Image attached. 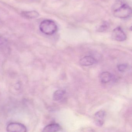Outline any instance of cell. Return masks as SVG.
I'll return each instance as SVG.
<instances>
[{"mask_svg":"<svg viewBox=\"0 0 132 132\" xmlns=\"http://www.w3.org/2000/svg\"><path fill=\"white\" fill-rule=\"evenodd\" d=\"M105 115V111L103 110H100L98 112H97L95 114V117L96 120H103V118Z\"/></svg>","mask_w":132,"mask_h":132,"instance_id":"obj_10","label":"cell"},{"mask_svg":"<svg viewBox=\"0 0 132 132\" xmlns=\"http://www.w3.org/2000/svg\"><path fill=\"white\" fill-rule=\"evenodd\" d=\"M6 41V39L2 37L1 35H0V46L3 44L5 43Z\"/></svg>","mask_w":132,"mask_h":132,"instance_id":"obj_13","label":"cell"},{"mask_svg":"<svg viewBox=\"0 0 132 132\" xmlns=\"http://www.w3.org/2000/svg\"><path fill=\"white\" fill-rule=\"evenodd\" d=\"M128 68V65L126 64H121L117 66V68L119 71L124 72L126 71Z\"/></svg>","mask_w":132,"mask_h":132,"instance_id":"obj_12","label":"cell"},{"mask_svg":"<svg viewBox=\"0 0 132 132\" xmlns=\"http://www.w3.org/2000/svg\"><path fill=\"white\" fill-rule=\"evenodd\" d=\"M65 92L64 90H57L54 93L53 95V99L55 101H58L61 99L64 95L65 94Z\"/></svg>","mask_w":132,"mask_h":132,"instance_id":"obj_9","label":"cell"},{"mask_svg":"<svg viewBox=\"0 0 132 132\" xmlns=\"http://www.w3.org/2000/svg\"><path fill=\"white\" fill-rule=\"evenodd\" d=\"M109 25L108 23L104 22L102 24V25L100 26L99 28H98V31H100V32L105 31L107 29H108V28H109Z\"/></svg>","mask_w":132,"mask_h":132,"instance_id":"obj_11","label":"cell"},{"mask_svg":"<svg viewBox=\"0 0 132 132\" xmlns=\"http://www.w3.org/2000/svg\"><path fill=\"white\" fill-rule=\"evenodd\" d=\"M22 16L27 19H34L39 16V13L35 11H23L21 13Z\"/></svg>","mask_w":132,"mask_h":132,"instance_id":"obj_7","label":"cell"},{"mask_svg":"<svg viewBox=\"0 0 132 132\" xmlns=\"http://www.w3.org/2000/svg\"><path fill=\"white\" fill-rule=\"evenodd\" d=\"M100 80L103 83H106L109 82L112 78V75L110 72L106 71L101 73L100 75Z\"/></svg>","mask_w":132,"mask_h":132,"instance_id":"obj_8","label":"cell"},{"mask_svg":"<svg viewBox=\"0 0 132 132\" xmlns=\"http://www.w3.org/2000/svg\"><path fill=\"white\" fill-rule=\"evenodd\" d=\"M114 16L120 19H126L131 16L132 9L128 4L121 1H117L112 7Z\"/></svg>","mask_w":132,"mask_h":132,"instance_id":"obj_1","label":"cell"},{"mask_svg":"<svg viewBox=\"0 0 132 132\" xmlns=\"http://www.w3.org/2000/svg\"><path fill=\"white\" fill-rule=\"evenodd\" d=\"M112 38L113 40L119 42H123L126 40V35L120 27H117L114 29L112 33Z\"/></svg>","mask_w":132,"mask_h":132,"instance_id":"obj_3","label":"cell"},{"mask_svg":"<svg viewBox=\"0 0 132 132\" xmlns=\"http://www.w3.org/2000/svg\"><path fill=\"white\" fill-rule=\"evenodd\" d=\"M7 132H26L27 128L22 123H11L8 124L6 128Z\"/></svg>","mask_w":132,"mask_h":132,"instance_id":"obj_4","label":"cell"},{"mask_svg":"<svg viewBox=\"0 0 132 132\" xmlns=\"http://www.w3.org/2000/svg\"><path fill=\"white\" fill-rule=\"evenodd\" d=\"M40 31L44 34L51 35L54 34L57 30V26L55 22L52 20L43 21L39 26Z\"/></svg>","mask_w":132,"mask_h":132,"instance_id":"obj_2","label":"cell"},{"mask_svg":"<svg viewBox=\"0 0 132 132\" xmlns=\"http://www.w3.org/2000/svg\"><path fill=\"white\" fill-rule=\"evenodd\" d=\"M60 126L57 123H52L45 126L43 129V132H55L59 130Z\"/></svg>","mask_w":132,"mask_h":132,"instance_id":"obj_6","label":"cell"},{"mask_svg":"<svg viewBox=\"0 0 132 132\" xmlns=\"http://www.w3.org/2000/svg\"><path fill=\"white\" fill-rule=\"evenodd\" d=\"M96 59L91 56H86L79 61L80 65L82 66H89L95 64L96 62Z\"/></svg>","mask_w":132,"mask_h":132,"instance_id":"obj_5","label":"cell"}]
</instances>
